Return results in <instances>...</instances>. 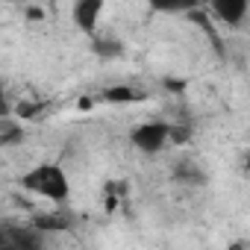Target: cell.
<instances>
[{
	"label": "cell",
	"mask_w": 250,
	"mask_h": 250,
	"mask_svg": "<svg viewBox=\"0 0 250 250\" xmlns=\"http://www.w3.org/2000/svg\"><path fill=\"white\" fill-rule=\"evenodd\" d=\"M103 12H106V3H103V0H77V3L71 6V21L77 24L80 33L97 36Z\"/></svg>",
	"instance_id": "3957f363"
},
{
	"label": "cell",
	"mask_w": 250,
	"mask_h": 250,
	"mask_svg": "<svg viewBox=\"0 0 250 250\" xmlns=\"http://www.w3.org/2000/svg\"><path fill=\"white\" fill-rule=\"evenodd\" d=\"M130 145L145 156H159L165 147H171V124L162 118L139 121L130 130Z\"/></svg>",
	"instance_id": "7a4b0ae2"
},
{
	"label": "cell",
	"mask_w": 250,
	"mask_h": 250,
	"mask_svg": "<svg viewBox=\"0 0 250 250\" xmlns=\"http://www.w3.org/2000/svg\"><path fill=\"white\" fill-rule=\"evenodd\" d=\"M30 227H36L42 235H62V232H71L77 227V218L71 212H62V209H53V212H39L27 221Z\"/></svg>",
	"instance_id": "277c9868"
},
{
	"label": "cell",
	"mask_w": 250,
	"mask_h": 250,
	"mask_svg": "<svg viewBox=\"0 0 250 250\" xmlns=\"http://www.w3.org/2000/svg\"><path fill=\"white\" fill-rule=\"evenodd\" d=\"M191 142V127H180V124H171V145H188Z\"/></svg>",
	"instance_id": "30bf717a"
},
{
	"label": "cell",
	"mask_w": 250,
	"mask_h": 250,
	"mask_svg": "<svg viewBox=\"0 0 250 250\" xmlns=\"http://www.w3.org/2000/svg\"><path fill=\"white\" fill-rule=\"evenodd\" d=\"M97 44H100V47H94L97 53H109V56H118V53H121V42H115V39H112V42L103 39V42H97Z\"/></svg>",
	"instance_id": "8fae6325"
},
{
	"label": "cell",
	"mask_w": 250,
	"mask_h": 250,
	"mask_svg": "<svg viewBox=\"0 0 250 250\" xmlns=\"http://www.w3.org/2000/svg\"><path fill=\"white\" fill-rule=\"evenodd\" d=\"M12 118V100H9V91H6V80L0 74V121H9Z\"/></svg>",
	"instance_id": "9c48e42d"
},
{
	"label": "cell",
	"mask_w": 250,
	"mask_h": 250,
	"mask_svg": "<svg viewBox=\"0 0 250 250\" xmlns=\"http://www.w3.org/2000/svg\"><path fill=\"white\" fill-rule=\"evenodd\" d=\"M18 186L27 194L42 197L47 203H68V197H71V174L65 171L62 162H50V159L30 165L18 177Z\"/></svg>",
	"instance_id": "6da1fadb"
},
{
	"label": "cell",
	"mask_w": 250,
	"mask_h": 250,
	"mask_svg": "<svg viewBox=\"0 0 250 250\" xmlns=\"http://www.w3.org/2000/svg\"><path fill=\"white\" fill-rule=\"evenodd\" d=\"M147 94L139 91L136 85H127V83H118V85H106L100 91V100L103 103H112V106H130V103H142Z\"/></svg>",
	"instance_id": "52a82bcc"
},
{
	"label": "cell",
	"mask_w": 250,
	"mask_h": 250,
	"mask_svg": "<svg viewBox=\"0 0 250 250\" xmlns=\"http://www.w3.org/2000/svg\"><path fill=\"white\" fill-rule=\"evenodd\" d=\"M27 15H30L33 21H36V18L42 21V18H44V9H42V6H30V9H27Z\"/></svg>",
	"instance_id": "4fadbf2b"
},
{
	"label": "cell",
	"mask_w": 250,
	"mask_h": 250,
	"mask_svg": "<svg viewBox=\"0 0 250 250\" xmlns=\"http://www.w3.org/2000/svg\"><path fill=\"white\" fill-rule=\"evenodd\" d=\"M165 85H171L174 91H183V88H186V83H183V80H165Z\"/></svg>",
	"instance_id": "5bb4252c"
},
{
	"label": "cell",
	"mask_w": 250,
	"mask_h": 250,
	"mask_svg": "<svg viewBox=\"0 0 250 250\" xmlns=\"http://www.w3.org/2000/svg\"><path fill=\"white\" fill-rule=\"evenodd\" d=\"M209 12L215 15L218 24H224L229 30H241L250 15V3L247 0H218V3L209 6Z\"/></svg>",
	"instance_id": "5b68a950"
},
{
	"label": "cell",
	"mask_w": 250,
	"mask_h": 250,
	"mask_svg": "<svg viewBox=\"0 0 250 250\" xmlns=\"http://www.w3.org/2000/svg\"><path fill=\"white\" fill-rule=\"evenodd\" d=\"M174 177H177L183 186H197V183H203V171H200L194 162H180V165L174 168Z\"/></svg>",
	"instance_id": "ba28073f"
},
{
	"label": "cell",
	"mask_w": 250,
	"mask_h": 250,
	"mask_svg": "<svg viewBox=\"0 0 250 250\" xmlns=\"http://www.w3.org/2000/svg\"><path fill=\"white\" fill-rule=\"evenodd\" d=\"M0 250H15L12 247V238H9V227L0 224Z\"/></svg>",
	"instance_id": "7c38bea8"
},
{
	"label": "cell",
	"mask_w": 250,
	"mask_h": 250,
	"mask_svg": "<svg viewBox=\"0 0 250 250\" xmlns=\"http://www.w3.org/2000/svg\"><path fill=\"white\" fill-rule=\"evenodd\" d=\"M6 227L15 250H47V235H42L36 227L30 224H6Z\"/></svg>",
	"instance_id": "8992f818"
}]
</instances>
